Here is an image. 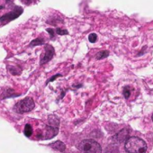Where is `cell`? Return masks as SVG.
Instances as JSON below:
<instances>
[{
	"label": "cell",
	"instance_id": "obj_12",
	"mask_svg": "<svg viewBox=\"0 0 153 153\" xmlns=\"http://www.w3.org/2000/svg\"><path fill=\"white\" fill-rule=\"evenodd\" d=\"M118 151V148L115 147V145L112 144V145H109V147H107V149H106V153H117Z\"/></svg>",
	"mask_w": 153,
	"mask_h": 153
},
{
	"label": "cell",
	"instance_id": "obj_1",
	"mask_svg": "<svg viewBox=\"0 0 153 153\" xmlns=\"http://www.w3.org/2000/svg\"><path fill=\"white\" fill-rule=\"evenodd\" d=\"M124 148L128 153H145L147 151V143L140 138L130 137L126 140Z\"/></svg>",
	"mask_w": 153,
	"mask_h": 153
},
{
	"label": "cell",
	"instance_id": "obj_11",
	"mask_svg": "<svg viewBox=\"0 0 153 153\" xmlns=\"http://www.w3.org/2000/svg\"><path fill=\"white\" fill-rule=\"evenodd\" d=\"M108 55H109V51H100V52L97 53V59H105V58L108 57Z\"/></svg>",
	"mask_w": 153,
	"mask_h": 153
},
{
	"label": "cell",
	"instance_id": "obj_18",
	"mask_svg": "<svg viewBox=\"0 0 153 153\" xmlns=\"http://www.w3.org/2000/svg\"><path fill=\"white\" fill-rule=\"evenodd\" d=\"M21 1L23 3H25V5H30L32 2H33V0H21Z\"/></svg>",
	"mask_w": 153,
	"mask_h": 153
},
{
	"label": "cell",
	"instance_id": "obj_4",
	"mask_svg": "<svg viewBox=\"0 0 153 153\" xmlns=\"http://www.w3.org/2000/svg\"><path fill=\"white\" fill-rule=\"evenodd\" d=\"M23 12H24L23 7L16 6L13 11H10L9 13H7V14H5L4 16H2L1 17H0V23L5 24V25L8 24L9 22L14 21L17 17H19L23 14Z\"/></svg>",
	"mask_w": 153,
	"mask_h": 153
},
{
	"label": "cell",
	"instance_id": "obj_14",
	"mask_svg": "<svg viewBox=\"0 0 153 153\" xmlns=\"http://www.w3.org/2000/svg\"><path fill=\"white\" fill-rule=\"evenodd\" d=\"M88 41H89L91 43L96 42L97 41V35L96 33H91V34H89V36H88Z\"/></svg>",
	"mask_w": 153,
	"mask_h": 153
},
{
	"label": "cell",
	"instance_id": "obj_17",
	"mask_svg": "<svg viewBox=\"0 0 153 153\" xmlns=\"http://www.w3.org/2000/svg\"><path fill=\"white\" fill-rule=\"evenodd\" d=\"M61 76V75H59V74H58V75H56V76H52V78H51V79H49V80L47 81V84H48L49 82H51V81H53V80H54V79H55L56 78H58V76Z\"/></svg>",
	"mask_w": 153,
	"mask_h": 153
},
{
	"label": "cell",
	"instance_id": "obj_21",
	"mask_svg": "<svg viewBox=\"0 0 153 153\" xmlns=\"http://www.w3.org/2000/svg\"><path fill=\"white\" fill-rule=\"evenodd\" d=\"M6 1H7V2H9V1H10V0H6Z\"/></svg>",
	"mask_w": 153,
	"mask_h": 153
},
{
	"label": "cell",
	"instance_id": "obj_3",
	"mask_svg": "<svg viewBox=\"0 0 153 153\" xmlns=\"http://www.w3.org/2000/svg\"><path fill=\"white\" fill-rule=\"evenodd\" d=\"M34 108V102L31 97H25L16 104L14 109L18 114H25L32 111Z\"/></svg>",
	"mask_w": 153,
	"mask_h": 153
},
{
	"label": "cell",
	"instance_id": "obj_15",
	"mask_svg": "<svg viewBox=\"0 0 153 153\" xmlns=\"http://www.w3.org/2000/svg\"><path fill=\"white\" fill-rule=\"evenodd\" d=\"M56 33L57 34H59V35H65V34H68V32L67 30H62L60 28H57L56 29Z\"/></svg>",
	"mask_w": 153,
	"mask_h": 153
},
{
	"label": "cell",
	"instance_id": "obj_8",
	"mask_svg": "<svg viewBox=\"0 0 153 153\" xmlns=\"http://www.w3.org/2000/svg\"><path fill=\"white\" fill-rule=\"evenodd\" d=\"M49 125L58 128L59 125V120L55 115H51L49 117Z\"/></svg>",
	"mask_w": 153,
	"mask_h": 153
},
{
	"label": "cell",
	"instance_id": "obj_20",
	"mask_svg": "<svg viewBox=\"0 0 153 153\" xmlns=\"http://www.w3.org/2000/svg\"><path fill=\"white\" fill-rule=\"evenodd\" d=\"M151 118H152V121H153V114H152V115H151Z\"/></svg>",
	"mask_w": 153,
	"mask_h": 153
},
{
	"label": "cell",
	"instance_id": "obj_19",
	"mask_svg": "<svg viewBox=\"0 0 153 153\" xmlns=\"http://www.w3.org/2000/svg\"><path fill=\"white\" fill-rule=\"evenodd\" d=\"M4 8H5V6H0V10H2Z\"/></svg>",
	"mask_w": 153,
	"mask_h": 153
},
{
	"label": "cell",
	"instance_id": "obj_9",
	"mask_svg": "<svg viewBox=\"0 0 153 153\" xmlns=\"http://www.w3.org/2000/svg\"><path fill=\"white\" fill-rule=\"evenodd\" d=\"M25 134L26 137H31L33 134V128L30 124H26L25 127Z\"/></svg>",
	"mask_w": 153,
	"mask_h": 153
},
{
	"label": "cell",
	"instance_id": "obj_13",
	"mask_svg": "<svg viewBox=\"0 0 153 153\" xmlns=\"http://www.w3.org/2000/svg\"><path fill=\"white\" fill-rule=\"evenodd\" d=\"M123 97H124L126 99L130 97V96H131V90H130L129 87H125V88H123Z\"/></svg>",
	"mask_w": 153,
	"mask_h": 153
},
{
	"label": "cell",
	"instance_id": "obj_5",
	"mask_svg": "<svg viewBox=\"0 0 153 153\" xmlns=\"http://www.w3.org/2000/svg\"><path fill=\"white\" fill-rule=\"evenodd\" d=\"M54 53H55L54 48L50 44H46L44 48V54L41 58V65L45 64L48 61H50L53 58Z\"/></svg>",
	"mask_w": 153,
	"mask_h": 153
},
{
	"label": "cell",
	"instance_id": "obj_6",
	"mask_svg": "<svg viewBox=\"0 0 153 153\" xmlns=\"http://www.w3.org/2000/svg\"><path fill=\"white\" fill-rule=\"evenodd\" d=\"M129 130L128 129H123L120 131H118L114 137H113V141L114 143H123L126 142V140L129 139Z\"/></svg>",
	"mask_w": 153,
	"mask_h": 153
},
{
	"label": "cell",
	"instance_id": "obj_7",
	"mask_svg": "<svg viewBox=\"0 0 153 153\" xmlns=\"http://www.w3.org/2000/svg\"><path fill=\"white\" fill-rule=\"evenodd\" d=\"M50 146L51 148H53L54 149L59 150L60 152H65V149H66V145L62 141H60V140H57V141L50 144Z\"/></svg>",
	"mask_w": 153,
	"mask_h": 153
},
{
	"label": "cell",
	"instance_id": "obj_10",
	"mask_svg": "<svg viewBox=\"0 0 153 153\" xmlns=\"http://www.w3.org/2000/svg\"><path fill=\"white\" fill-rule=\"evenodd\" d=\"M44 43V40L42 39V38H37L35 40H33L31 43H30V46H36V45H42Z\"/></svg>",
	"mask_w": 153,
	"mask_h": 153
},
{
	"label": "cell",
	"instance_id": "obj_16",
	"mask_svg": "<svg viewBox=\"0 0 153 153\" xmlns=\"http://www.w3.org/2000/svg\"><path fill=\"white\" fill-rule=\"evenodd\" d=\"M46 31H47V32L50 33V35H51V38H53V37H54V30H53V29L48 28Z\"/></svg>",
	"mask_w": 153,
	"mask_h": 153
},
{
	"label": "cell",
	"instance_id": "obj_2",
	"mask_svg": "<svg viewBox=\"0 0 153 153\" xmlns=\"http://www.w3.org/2000/svg\"><path fill=\"white\" fill-rule=\"evenodd\" d=\"M79 149L83 153H102V148L100 144L92 139L82 140L79 143Z\"/></svg>",
	"mask_w": 153,
	"mask_h": 153
}]
</instances>
